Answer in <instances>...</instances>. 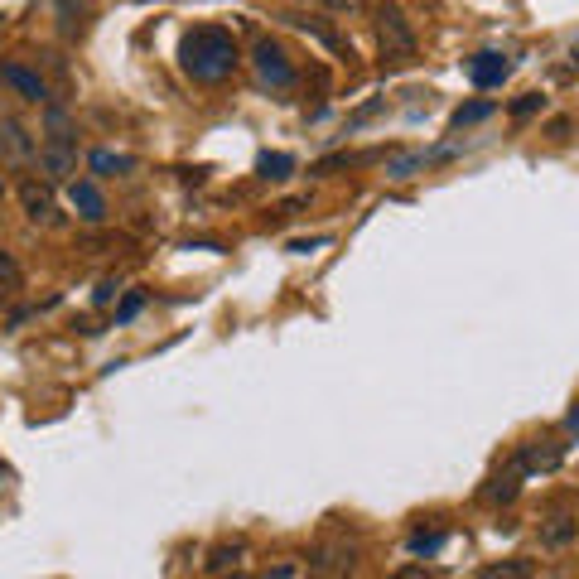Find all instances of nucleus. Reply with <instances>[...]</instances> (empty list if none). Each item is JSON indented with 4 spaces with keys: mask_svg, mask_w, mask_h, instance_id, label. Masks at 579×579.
<instances>
[{
    "mask_svg": "<svg viewBox=\"0 0 579 579\" xmlns=\"http://www.w3.org/2000/svg\"><path fill=\"white\" fill-rule=\"evenodd\" d=\"M0 285H10V290L20 285V266H15V256H10V251H0Z\"/></svg>",
    "mask_w": 579,
    "mask_h": 579,
    "instance_id": "nucleus-25",
    "label": "nucleus"
},
{
    "mask_svg": "<svg viewBox=\"0 0 579 579\" xmlns=\"http://www.w3.org/2000/svg\"><path fill=\"white\" fill-rule=\"evenodd\" d=\"M377 44L386 63H411L415 58V29L401 5H377Z\"/></svg>",
    "mask_w": 579,
    "mask_h": 579,
    "instance_id": "nucleus-2",
    "label": "nucleus"
},
{
    "mask_svg": "<svg viewBox=\"0 0 579 579\" xmlns=\"http://www.w3.org/2000/svg\"><path fill=\"white\" fill-rule=\"evenodd\" d=\"M92 169H97L102 179H116V174H131L136 160H131V155H116V150H97V155H92Z\"/></svg>",
    "mask_w": 579,
    "mask_h": 579,
    "instance_id": "nucleus-17",
    "label": "nucleus"
},
{
    "mask_svg": "<svg viewBox=\"0 0 579 579\" xmlns=\"http://www.w3.org/2000/svg\"><path fill=\"white\" fill-rule=\"evenodd\" d=\"M0 78L15 87L25 102H49V87H44V78H39L34 68H25V63H5V68H0Z\"/></svg>",
    "mask_w": 579,
    "mask_h": 579,
    "instance_id": "nucleus-10",
    "label": "nucleus"
},
{
    "mask_svg": "<svg viewBox=\"0 0 579 579\" xmlns=\"http://www.w3.org/2000/svg\"><path fill=\"white\" fill-rule=\"evenodd\" d=\"M251 68L261 73V83H271V87H290V83H295L290 54L280 49L276 39H256V49H251Z\"/></svg>",
    "mask_w": 579,
    "mask_h": 579,
    "instance_id": "nucleus-4",
    "label": "nucleus"
},
{
    "mask_svg": "<svg viewBox=\"0 0 579 579\" xmlns=\"http://www.w3.org/2000/svg\"><path fill=\"white\" fill-rule=\"evenodd\" d=\"M512 464H517V469H522V473H536V469H555V464H560V449H555V444H546V449H541V444H522Z\"/></svg>",
    "mask_w": 579,
    "mask_h": 579,
    "instance_id": "nucleus-13",
    "label": "nucleus"
},
{
    "mask_svg": "<svg viewBox=\"0 0 579 579\" xmlns=\"http://www.w3.org/2000/svg\"><path fill=\"white\" fill-rule=\"evenodd\" d=\"M565 425H570V430H579V406H575L570 415H565Z\"/></svg>",
    "mask_w": 579,
    "mask_h": 579,
    "instance_id": "nucleus-31",
    "label": "nucleus"
},
{
    "mask_svg": "<svg viewBox=\"0 0 579 579\" xmlns=\"http://www.w3.org/2000/svg\"><path fill=\"white\" fill-rule=\"evenodd\" d=\"M44 131H49V140H54V145H78V126H73V116H68V111L63 107H44Z\"/></svg>",
    "mask_w": 579,
    "mask_h": 579,
    "instance_id": "nucleus-14",
    "label": "nucleus"
},
{
    "mask_svg": "<svg viewBox=\"0 0 579 579\" xmlns=\"http://www.w3.org/2000/svg\"><path fill=\"white\" fill-rule=\"evenodd\" d=\"M242 555H247L242 541H232V546H213L208 560H203V570H208V575H227V570H237V565H242Z\"/></svg>",
    "mask_w": 579,
    "mask_h": 579,
    "instance_id": "nucleus-15",
    "label": "nucleus"
},
{
    "mask_svg": "<svg viewBox=\"0 0 579 579\" xmlns=\"http://www.w3.org/2000/svg\"><path fill=\"white\" fill-rule=\"evenodd\" d=\"M517 493H522V469H517V464H512V469L502 473V478H493V483L483 488V497H488V502H512Z\"/></svg>",
    "mask_w": 579,
    "mask_h": 579,
    "instance_id": "nucleus-16",
    "label": "nucleus"
},
{
    "mask_svg": "<svg viewBox=\"0 0 579 579\" xmlns=\"http://www.w3.org/2000/svg\"><path fill=\"white\" fill-rule=\"evenodd\" d=\"M0 160H5V165H29V160H39V145H34V136H29L15 116H0Z\"/></svg>",
    "mask_w": 579,
    "mask_h": 579,
    "instance_id": "nucleus-5",
    "label": "nucleus"
},
{
    "mask_svg": "<svg viewBox=\"0 0 579 579\" xmlns=\"http://www.w3.org/2000/svg\"><path fill=\"white\" fill-rule=\"evenodd\" d=\"M68 198H73V208H78V218H83V222H102V218H107V203H102L97 184H78V179H73Z\"/></svg>",
    "mask_w": 579,
    "mask_h": 579,
    "instance_id": "nucleus-11",
    "label": "nucleus"
},
{
    "mask_svg": "<svg viewBox=\"0 0 579 579\" xmlns=\"http://www.w3.org/2000/svg\"><path fill=\"white\" fill-rule=\"evenodd\" d=\"M179 63H184V73H189L193 83H227L232 73H237V39L218 25H198L184 34V44H179Z\"/></svg>",
    "mask_w": 579,
    "mask_h": 579,
    "instance_id": "nucleus-1",
    "label": "nucleus"
},
{
    "mask_svg": "<svg viewBox=\"0 0 579 579\" xmlns=\"http://www.w3.org/2000/svg\"><path fill=\"white\" fill-rule=\"evenodd\" d=\"M575 541H579L575 512H551V517L541 522V546H546V551H565V546H575Z\"/></svg>",
    "mask_w": 579,
    "mask_h": 579,
    "instance_id": "nucleus-8",
    "label": "nucleus"
},
{
    "mask_svg": "<svg viewBox=\"0 0 579 579\" xmlns=\"http://www.w3.org/2000/svg\"><path fill=\"white\" fill-rule=\"evenodd\" d=\"M440 546H444L440 531H430V536H425V531H415V536H411V551H415V555H435Z\"/></svg>",
    "mask_w": 579,
    "mask_h": 579,
    "instance_id": "nucleus-23",
    "label": "nucleus"
},
{
    "mask_svg": "<svg viewBox=\"0 0 579 579\" xmlns=\"http://www.w3.org/2000/svg\"><path fill=\"white\" fill-rule=\"evenodd\" d=\"M478 579H536V565L526 560V555H507V560H493V565H483Z\"/></svg>",
    "mask_w": 579,
    "mask_h": 579,
    "instance_id": "nucleus-12",
    "label": "nucleus"
},
{
    "mask_svg": "<svg viewBox=\"0 0 579 579\" xmlns=\"http://www.w3.org/2000/svg\"><path fill=\"white\" fill-rule=\"evenodd\" d=\"M551 136H555V140L570 136V121H565V116H560V121H551Z\"/></svg>",
    "mask_w": 579,
    "mask_h": 579,
    "instance_id": "nucleus-30",
    "label": "nucleus"
},
{
    "mask_svg": "<svg viewBox=\"0 0 579 579\" xmlns=\"http://www.w3.org/2000/svg\"><path fill=\"white\" fill-rule=\"evenodd\" d=\"M73 15H83V0H58V25H63V34H73V29H78Z\"/></svg>",
    "mask_w": 579,
    "mask_h": 579,
    "instance_id": "nucleus-22",
    "label": "nucleus"
},
{
    "mask_svg": "<svg viewBox=\"0 0 579 579\" xmlns=\"http://www.w3.org/2000/svg\"><path fill=\"white\" fill-rule=\"evenodd\" d=\"M425 160H430V155H401V160L386 165V174H391V179H411L415 169H425Z\"/></svg>",
    "mask_w": 579,
    "mask_h": 579,
    "instance_id": "nucleus-20",
    "label": "nucleus"
},
{
    "mask_svg": "<svg viewBox=\"0 0 579 579\" xmlns=\"http://www.w3.org/2000/svg\"><path fill=\"white\" fill-rule=\"evenodd\" d=\"M116 295H121V285H116V280H102L92 300H97V304H111V300H116Z\"/></svg>",
    "mask_w": 579,
    "mask_h": 579,
    "instance_id": "nucleus-26",
    "label": "nucleus"
},
{
    "mask_svg": "<svg viewBox=\"0 0 579 579\" xmlns=\"http://www.w3.org/2000/svg\"><path fill=\"white\" fill-rule=\"evenodd\" d=\"M20 208H25V218L39 222V227L58 222V203H54L49 179H44V184H39V179H25V184H20Z\"/></svg>",
    "mask_w": 579,
    "mask_h": 579,
    "instance_id": "nucleus-7",
    "label": "nucleus"
},
{
    "mask_svg": "<svg viewBox=\"0 0 579 579\" xmlns=\"http://www.w3.org/2000/svg\"><path fill=\"white\" fill-rule=\"evenodd\" d=\"M140 309H145V295H140V290H131V295L121 300V309H116V324H131Z\"/></svg>",
    "mask_w": 579,
    "mask_h": 579,
    "instance_id": "nucleus-24",
    "label": "nucleus"
},
{
    "mask_svg": "<svg viewBox=\"0 0 579 579\" xmlns=\"http://www.w3.org/2000/svg\"><path fill=\"white\" fill-rule=\"evenodd\" d=\"M256 174H261V179H290V174H295V155H261V165H256Z\"/></svg>",
    "mask_w": 579,
    "mask_h": 579,
    "instance_id": "nucleus-18",
    "label": "nucleus"
},
{
    "mask_svg": "<svg viewBox=\"0 0 579 579\" xmlns=\"http://www.w3.org/2000/svg\"><path fill=\"white\" fill-rule=\"evenodd\" d=\"M329 10H362V0H324Z\"/></svg>",
    "mask_w": 579,
    "mask_h": 579,
    "instance_id": "nucleus-29",
    "label": "nucleus"
},
{
    "mask_svg": "<svg viewBox=\"0 0 579 579\" xmlns=\"http://www.w3.org/2000/svg\"><path fill=\"white\" fill-rule=\"evenodd\" d=\"M285 20H290L295 29H304V34H314V39H319L324 49H338V34H333V29H324V25H314L309 15H285Z\"/></svg>",
    "mask_w": 579,
    "mask_h": 579,
    "instance_id": "nucleus-19",
    "label": "nucleus"
},
{
    "mask_svg": "<svg viewBox=\"0 0 579 579\" xmlns=\"http://www.w3.org/2000/svg\"><path fill=\"white\" fill-rule=\"evenodd\" d=\"M391 579H435V575H430L425 565H401V570H396Z\"/></svg>",
    "mask_w": 579,
    "mask_h": 579,
    "instance_id": "nucleus-27",
    "label": "nucleus"
},
{
    "mask_svg": "<svg viewBox=\"0 0 579 579\" xmlns=\"http://www.w3.org/2000/svg\"><path fill=\"white\" fill-rule=\"evenodd\" d=\"M227 579H256V575H227ZM261 579H271V575H261Z\"/></svg>",
    "mask_w": 579,
    "mask_h": 579,
    "instance_id": "nucleus-32",
    "label": "nucleus"
},
{
    "mask_svg": "<svg viewBox=\"0 0 579 579\" xmlns=\"http://www.w3.org/2000/svg\"><path fill=\"white\" fill-rule=\"evenodd\" d=\"M488 111H493V102H473V107H459V111H454V126L464 131V126H473V121H483Z\"/></svg>",
    "mask_w": 579,
    "mask_h": 579,
    "instance_id": "nucleus-21",
    "label": "nucleus"
},
{
    "mask_svg": "<svg viewBox=\"0 0 579 579\" xmlns=\"http://www.w3.org/2000/svg\"><path fill=\"white\" fill-rule=\"evenodd\" d=\"M507 73H512V63L502 54H473L469 58V83L473 87H502Z\"/></svg>",
    "mask_w": 579,
    "mask_h": 579,
    "instance_id": "nucleus-9",
    "label": "nucleus"
},
{
    "mask_svg": "<svg viewBox=\"0 0 579 579\" xmlns=\"http://www.w3.org/2000/svg\"><path fill=\"white\" fill-rule=\"evenodd\" d=\"M39 174H44L49 184L78 179V145H54V140H44V145H39Z\"/></svg>",
    "mask_w": 579,
    "mask_h": 579,
    "instance_id": "nucleus-6",
    "label": "nucleus"
},
{
    "mask_svg": "<svg viewBox=\"0 0 579 579\" xmlns=\"http://www.w3.org/2000/svg\"><path fill=\"white\" fill-rule=\"evenodd\" d=\"M358 570V546L348 541H329L309 555V579H348Z\"/></svg>",
    "mask_w": 579,
    "mask_h": 579,
    "instance_id": "nucleus-3",
    "label": "nucleus"
},
{
    "mask_svg": "<svg viewBox=\"0 0 579 579\" xmlns=\"http://www.w3.org/2000/svg\"><path fill=\"white\" fill-rule=\"evenodd\" d=\"M0 203H5V179H0Z\"/></svg>",
    "mask_w": 579,
    "mask_h": 579,
    "instance_id": "nucleus-33",
    "label": "nucleus"
},
{
    "mask_svg": "<svg viewBox=\"0 0 579 579\" xmlns=\"http://www.w3.org/2000/svg\"><path fill=\"white\" fill-rule=\"evenodd\" d=\"M541 107V97H536V92H526L522 102H517V107H512V116H531V111Z\"/></svg>",
    "mask_w": 579,
    "mask_h": 579,
    "instance_id": "nucleus-28",
    "label": "nucleus"
}]
</instances>
